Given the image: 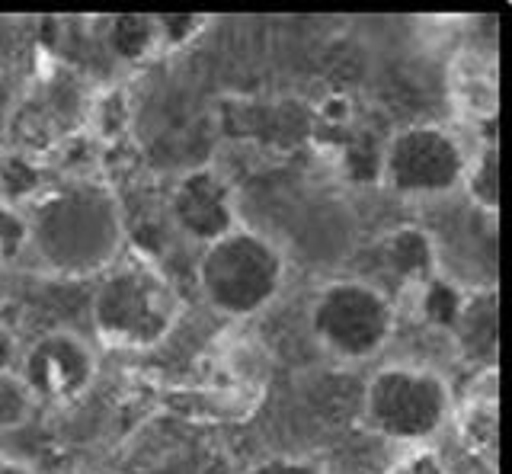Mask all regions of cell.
Returning <instances> with one entry per match:
<instances>
[{
    "label": "cell",
    "mask_w": 512,
    "mask_h": 474,
    "mask_svg": "<svg viewBox=\"0 0 512 474\" xmlns=\"http://www.w3.org/2000/svg\"><path fill=\"white\" fill-rule=\"evenodd\" d=\"M461 189L474 209L496 218V209H500V148L496 141H484L474 154H468Z\"/></svg>",
    "instance_id": "4fadbf2b"
},
{
    "label": "cell",
    "mask_w": 512,
    "mask_h": 474,
    "mask_svg": "<svg viewBox=\"0 0 512 474\" xmlns=\"http://www.w3.org/2000/svg\"><path fill=\"white\" fill-rule=\"evenodd\" d=\"M26 221L29 257L55 279L103 276L125 250L122 202L103 177L52 180Z\"/></svg>",
    "instance_id": "6da1fadb"
},
{
    "label": "cell",
    "mask_w": 512,
    "mask_h": 474,
    "mask_svg": "<svg viewBox=\"0 0 512 474\" xmlns=\"http://www.w3.org/2000/svg\"><path fill=\"white\" fill-rule=\"evenodd\" d=\"M128 122H132V103H128L125 90L109 87L90 106L87 135L96 145H109V141H116L128 132Z\"/></svg>",
    "instance_id": "2e32d148"
},
{
    "label": "cell",
    "mask_w": 512,
    "mask_h": 474,
    "mask_svg": "<svg viewBox=\"0 0 512 474\" xmlns=\"http://www.w3.org/2000/svg\"><path fill=\"white\" fill-rule=\"evenodd\" d=\"M288 260L263 231L237 225L231 234L202 247L196 282L205 305L221 318L247 321L266 311L285 289Z\"/></svg>",
    "instance_id": "3957f363"
},
{
    "label": "cell",
    "mask_w": 512,
    "mask_h": 474,
    "mask_svg": "<svg viewBox=\"0 0 512 474\" xmlns=\"http://www.w3.org/2000/svg\"><path fill=\"white\" fill-rule=\"evenodd\" d=\"M167 212L173 228L199 247H208L240 225L234 183L212 164L192 167L173 180Z\"/></svg>",
    "instance_id": "ba28073f"
},
{
    "label": "cell",
    "mask_w": 512,
    "mask_h": 474,
    "mask_svg": "<svg viewBox=\"0 0 512 474\" xmlns=\"http://www.w3.org/2000/svg\"><path fill=\"white\" fill-rule=\"evenodd\" d=\"M106 45L125 65H138L160 55V26L148 13H122L106 23Z\"/></svg>",
    "instance_id": "7c38bea8"
},
{
    "label": "cell",
    "mask_w": 512,
    "mask_h": 474,
    "mask_svg": "<svg viewBox=\"0 0 512 474\" xmlns=\"http://www.w3.org/2000/svg\"><path fill=\"white\" fill-rule=\"evenodd\" d=\"M100 359L96 350L77 330L58 327L36 337L20 356L16 375L23 378L32 401L48 407H64L80 401L93 388Z\"/></svg>",
    "instance_id": "52a82bcc"
},
{
    "label": "cell",
    "mask_w": 512,
    "mask_h": 474,
    "mask_svg": "<svg viewBox=\"0 0 512 474\" xmlns=\"http://www.w3.org/2000/svg\"><path fill=\"white\" fill-rule=\"evenodd\" d=\"M180 318V292L154 263L141 257H119L90 295L93 334L109 350H157L176 330Z\"/></svg>",
    "instance_id": "7a4b0ae2"
},
{
    "label": "cell",
    "mask_w": 512,
    "mask_h": 474,
    "mask_svg": "<svg viewBox=\"0 0 512 474\" xmlns=\"http://www.w3.org/2000/svg\"><path fill=\"white\" fill-rule=\"evenodd\" d=\"M455 414V394L436 369L388 362L372 372L362 394L368 430L384 439L423 446L439 436Z\"/></svg>",
    "instance_id": "277c9868"
},
{
    "label": "cell",
    "mask_w": 512,
    "mask_h": 474,
    "mask_svg": "<svg viewBox=\"0 0 512 474\" xmlns=\"http://www.w3.org/2000/svg\"><path fill=\"white\" fill-rule=\"evenodd\" d=\"M32 407H36V401H32L23 378L16 372L0 375V436L26 426L32 417Z\"/></svg>",
    "instance_id": "ac0fdd59"
},
{
    "label": "cell",
    "mask_w": 512,
    "mask_h": 474,
    "mask_svg": "<svg viewBox=\"0 0 512 474\" xmlns=\"http://www.w3.org/2000/svg\"><path fill=\"white\" fill-rule=\"evenodd\" d=\"M29 254V221L26 209L0 202V263L16 266Z\"/></svg>",
    "instance_id": "d6986e66"
},
{
    "label": "cell",
    "mask_w": 512,
    "mask_h": 474,
    "mask_svg": "<svg viewBox=\"0 0 512 474\" xmlns=\"http://www.w3.org/2000/svg\"><path fill=\"white\" fill-rule=\"evenodd\" d=\"M381 263L407 289H420L439 276V241L423 225H397L381 241Z\"/></svg>",
    "instance_id": "30bf717a"
},
{
    "label": "cell",
    "mask_w": 512,
    "mask_h": 474,
    "mask_svg": "<svg viewBox=\"0 0 512 474\" xmlns=\"http://www.w3.org/2000/svg\"><path fill=\"white\" fill-rule=\"evenodd\" d=\"M20 356H23L20 337L13 334L10 324L0 321V375L16 372V366H20Z\"/></svg>",
    "instance_id": "603a6c76"
},
{
    "label": "cell",
    "mask_w": 512,
    "mask_h": 474,
    "mask_svg": "<svg viewBox=\"0 0 512 474\" xmlns=\"http://www.w3.org/2000/svg\"><path fill=\"white\" fill-rule=\"evenodd\" d=\"M308 330L327 356L340 362H368L394 340L397 308L391 295L368 279H330L308 308Z\"/></svg>",
    "instance_id": "5b68a950"
},
{
    "label": "cell",
    "mask_w": 512,
    "mask_h": 474,
    "mask_svg": "<svg viewBox=\"0 0 512 474\" xmlns=\"http://www.w3.org/2000/svg\"><path fill=\"white\" fill-rule=\"evenodd\" d=\"M500 308H496V286L464 292V302L455 314L448 334L455 337V346L464 362H474L477 369L496 366V346H500Z\"/></svg>",
    "instance_id": "9c48e42d"
},
{
    "label": "cell",
    "mask_w": 512,
    "mask_h": 474,
    "mask_svg": "<svg viewBox=\"0 0 512 474\" xmlns=\"http://www.w3.org/2000/svg\"><path fill=\"white\" fill-rule=\"evenodd\" d=\"M464 292H468V289L455 286L452 279L439 273L436 279H429L426 286L416 289V298H420V314L432 327L448 330L455 321L461 302H464Z\"/></svg>",
    "instance_id": "e0dca14e"
},
{
    "label": "cell",
    "mask_w": 512,
    "mask_h": 474,
    "mask_svg": "<svg viewBox=\"0 0 512 474\" xmlns=\"http://www.w3.org/2000/svg\"><path fill=\"white\" fill-rule=\"evenodd\" d=\"M468 148L439 122H413L388 135L378 151V183L407 202H436L461 189Z\"/></svg>",
    "instance_id": "8992f818"
},
{
    "label": "cell",
    "mask_w": 512,
    "mask_h": 474,
    "mask_svg": "<svg viewBox=\"0 0 512 474\" xmlns=\"http://www.w3.org/2000/svg\"><path fill=\"white\" fill-rule=\"evenodd\" d=\"M458 439L464 442V449L474 452L484 462L496 458V398H477L468 394L458 410Z\"/></svg>",
    "instance_id": "9a60e30c"
},
{
    "label": "cell",
    "mask_w": 512,
    "mask_h": 474,
    "mask_svg": "<svg viewBox=\"0 0 512 474\" xmlns=\"http://www.w3.org/2000/svg\"><path fill=\"white\" fill-rule=\"evenodd\" d=\"M384 474H445V465H442L439 452L420 446V449L407 452L400 462H394L391 471H384Z\"/></svg>",
    "instance_id": "7402d4cb"
},
{
    "label": "cell",
    "mask_w": 512,
    "mask_h": 474,
    "mask_svg": "<svg viewBox=\"0 0 512 474\" xmlns=\"http://www.w3.org/2000/svg\"><path fill=\"white\" fill-rule=\"evenodd\" d=\"M452 87H455V103L464 116H477V119H490L496 116V77L487 71V65L480 58H461L458 68L452 74Z\"/></svg>",
    "instance_id": "5bb4252c"
},
{
    "label": "cell",
    "mask_w": 512,
    "mask_h": 474,
    "mask_svg": "<svg viewBox=\"0 0 512 474\" xmlns=\"http://www.w3.org/2000/svg\"><path fill=\"white\" fill-rule=\"evenodd\" d=\"M244 474H330L324 465H317L314 458H301V455H272L247 468Z\"/></svg>",
    "instance_id": "44dd1931"
},
{
    "label": "cell",
    "mask_w": 512,
    "mask_h": 474,
    "mask_svg": "<svg viewBox=\"0 0 512 474\" xmlns=\"http://www.w3.org/2000/svg\"><path fill=\"white\" fill-rule=\"evenodd\" d=\"M55 173L48 167L45 157L26 148H10L0 154V202L26 209L36 202L48 186H52Z\"/></svg>",
    "instance_id": "8fae6325"
},
{
    "label": "cell",
    "mask_w": 512,
    "mask_h": 474,
    "mask_svg": "<svg viewBox=\"0 0 512 474\" xmlns=\"http://www.w3.org/2000/svg\"><path fill=\"white\" fill-rule=\"evenodd\" d=\"M212 23L208 17H196V13H180V17H157L160 26V52H173V49H183L192 39H196L202 29Z\"/></svg>",
    "instance_id": "ffe728a7"
},
{
    "label": "cell",
    "mask_w": 512,
    "mask_h": 474,
    "mask_svg": "<svg viewBox=\"0 0 512 474\" xmlns=\"http://www.w3.org/2000/svg\"><path fill=\"white\" fill-rule=\"evenodd\" d=\"M0 474H39V471L26 462H16V458H0Z\"/></svg>",
    "instance_id": "cb8c5ba5"
}]
</instances>
